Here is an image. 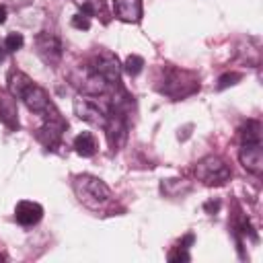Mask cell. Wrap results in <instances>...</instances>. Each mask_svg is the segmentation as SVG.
<instances>
[{"label": "cell", "instance_id": "cell-20", "mask_svg": "<svg viewBox=\"0 0 263 263\" xmlns=\"http://www.w3.org/2000/svg\"><path fill=\"white\" fill-rule=\"evenodd\" d=\"M6 16H8V10H6V6H4V4H0V25L6 21Z\"/></svg>", "mask_w": 263, "mask_h": 263}, {"label": "cell", "instance_id": "cell-8", "mask_svg": "<svg viewBox=\"0 0 263 263\" xmlns=\"http://www.w3.org/2000/svg\"><path fill=\"white\" fill-rule=\"evenodd\" d=\"M18 99L25 103V107H27L31 113H37V115H45V113L53 107L51 101H49V95L45 92V88L39 86L37 82H31V84L21 92Z\"/></svg>", "mask_w": 263, "mask_h": 263}, {"label": "cell", "instance_id": "cell-4", "mask_svg": "<svg viewBox=\"0 0 263 263\" xmlns=\"http://www.w3.org/2000/svg\"><path fill=\"white\" fill-rule=\"evenodd\" d=\"M88 64H90L97 72H101V74L107 78V82L111 84V88H117V86H119V82H121V64H119V60H117L111 51H107V49H97V51L90 55Z\"/></svg>", "mask_w": 263, "mask_h": 263}, {"label": "cell", "instance_id": "cell-13", "mask_svg": "<svg viewBox=\"0 0 263 263\" xmlns=\"http://www.w3.org/2000/svg\"><path fill=\"white\" fill-rule=\"evenodd\" d=\"M6 82H8V92H10L12 97H16V99H18V97H21V92H23V90L33 82V80H31L25 72H21V70H10V72H8V80H6Z\"/></svg>", "mask_w": 263, "mask_h": 263}, {"label": "cell", "instance_id": "cell-17", "mask_svg": "<svg viewBox=\"0 0 263 263\" xmlns=\"http://www.w3.org/2000/svg\"><path fill=\"white\" fill-rule=\"evenodd\" d=\"M236 80H240V74H236V72H232V74H224V76H220V80H218V90H222V88H226V86H230V84H234Z\"/></svg>", "mask_w": 263, "mask_h": 263}, {"label": "cell", "instance_id": "cell-7", "mask_svg": "<svg viewBox=\"0 0 263 263\" xmlns=\"http://www.w3.org/2000/svg\"><path fill=\"white\" fill-rule=\"evenodd\" d=\"M105 132H107V140H109V146L111 150H119L127 138V115L125 113H119L115 109H109V115H107V123H105Z\"/></svg>", "mask_w": 263, "mask_h": 263}, {"label": "cell", "instance_id": "cell-2", "mask_svg": "<svg viewBox=\"0 0 263 263\" xmlns=\"http://www.w3.org/2000/svg\"><path fill=\"white\" fill-rule=\"evenodd\" d=\"M68 80L84 97H103L111 88V84L107 82V78L101 72H97L88 62L74 66L70 70V74H68Z\"/></svg>", "mask_w": 263, "mask_h": 263}, {"label": "cell", "instance_id": "cell-18", "mask_svg": "<svg viewBox=\"0 0 263 263\" xmlns=\"http://www.w3.org/2000/svg\"><path fill=\"white\" fill-rule=\"evenodd\" d=\"M168 259H171V261H189L191 257H189V253H187V247L179 245V247L168 255Z\"/></svg>", "mask_w": 263, "mask_h": 263}, {"label": "cell", "instance_id": "cell-9", "mask_svg": "<svg viewBox=\"0 0 263 263\" xmlns=\"http://www.w3.org/2000/svg\"><path fill=\"white\" fill-rule=\"evenodd\" d=\"M238 160H240V164L249 173L261 175V171H263V148H261V140H242L240 150H238Z\"/></svg>", "mask_w": 263, "mask_h": 263}, {"label": "cell", "instance_id": "cell-12", "mask_svg": "<svg viewBox=\"0 0 263 263\" xmlns=\"http://www.w3.org/2000/svg\"><path fill=\"white\" fill-rule=\"evenodd\" d=\"M74 150H76V154H80V156H84V158L95 156V152H97V140H95V136H92L90 132L78 134V136L74 138Z\"/></svg>", "mask_w": 263, "mask_h": 263}, {"label": "cell", "instance_id": "cell-1", "mask_svg": "<svg viewBox=\"0 0 263 263\" xmlns=\"http://www.w3.org/2000/svg\"><path fill=\"white\" fill-rule=\"evenodd\" d=\"M72 189L78 201L90 210H99L111 199V189L107 183L95 175H76L72 181Z\"/></svg>", "mask_w": 263, "mask_h": 263}, {"label": "cell", "instance_id": "cell-15", "mask_svg": "<svg viewBox=\"0 0 263 263\" xmlns=\"http://www.w3.org/2000/svg\"><path fill=\"white\" fill-rule=\"evenodd\" d=\"M0 117H2L10 127L16 125V111H14V107H12L10 101H0Z\"/></svg>", "mask_w": 263, "mask_h": 263}, {"label": "cell", "instance_id": "cell-19", "mask_svg": "<svg viewBox=\"0 0 263 263\" xmlns=\"http://www.w3.org/2000/svg\"><path fill=\"white\" fill-rule=\"evenodd\" d=\"M72 25H74L76 29H84V31H86V29L90 27V16H86V14L80 12V14H76V16L72 18Z\"/></svg>", "mask_w": 263, "mask_h": 263}, {"label": "cell", "instance_id": "cell-14", "mask_svg": "<svg viewBox=\"0 0 263 263\" xmlns=\"http://www.w3.org/2000/svg\"><path fill=\"white\" fill-rule=\"evenodd\" d=\"M142 68H144V60H142L140 55H136V53L127 55V60H125V64H123V70H125L129 76H138V74L142 72Z\"/></svg>", "mask_w": 263, "mask_h": 263}, {"label": "cell", "instance_id": "cell-10", "mask_svg": "<svg viewBox=\"0 0 263 263\" xmlns=\"http://www.w3.org/2000/svg\"><path fill=\"white\" fill-rule=\"evenodd\" d=\"M113 12L123 23H140L144 6L142 0H113Z\"/></svg>", "mask_w": 263, "mask_h": 263}, {"label": "cell", "instance_id": "cell-11", "mask_svg": "<svg viewBox=\"0 0 263 263\" xmlns=\"http://www.w3.org/2000/svg\"><path fill=\"white\" fill-rule=\"evenodd\" d=\"M14 218L18 224L23 226H33L37 224L41 218H43V208L37 203V201H29V199H23L16 203L14 208Z\"/></svg>", "mask_w": 263, "mask_h": 263}, {"label": "cell", "instance_id": "cell-16", "mask_svg": "<svg viewBox=\"0 0 263 263\" xmlns=\"http://www.w3.org/2000/svg\"><path fill=\"white\" fill-rule=\"evenodd\" d=\"M25 45V37L21 33H8L4 39V49L6 51H18Z\"/></svg>", "mask_w": 263, "mask_h": 263}, {"label": "cell", "instance_id": "cell-5", "mask_svg": "<svg viewBox=\"0 0 263 263\" xmlns=\"http://www.w3.org/2000/svg\"><path fill=\"white\" fill-rule=\"evenodd\" d=\"M35 51L37 55L51 68H55L60 62H62V55H64V47H62V41L55 33L51 31H41L37 37H35Z\"/></svg>", "mask_w": 263, "mask_h": 263}, {"label": "cell", "instance_id": "cell-21", "mask_svg": "<svg viewBox=\"0 0 263 263\" xmlns=\"http://www.w3.org/2000/svg\"><path fill=\"white\" fill-rule=\"evenodd\" d=\"M2 60H4V51L0 49V62H2Z\"/></svg>", "mask_w": 263, "mask_h": 263}, {"label": "cell", "instance_id": "cell-3", "mask_svg": "<svg viewBox=\"0 0 263 263\" xmlns=\"http://www.w3.org/2000/svg\"><path fill=\"white\" fill-rule=\"evenodd\" d=\"M197 181H201L203 185L208 187H220V185H226L232 177V171L230 166L226 164L224 158L216 156V154H210V156H203L195 168H193Z\"/></svg>", "mask_w": 263, "mask_h": 263}, {"label": "cell", "instance_id": "cell-6", "mask_svg": "<svg viewBox=\"0 0 263 263\" xmlns=\"http://www.w3.org/2000/svg\"><path fill=\"white\" fill-rule=\"evenodd\" d=\"M74 115L86 123H92V125H101L105 127L107 123V115H109V109H103L101 105H97L95 101L86 99L84 95L74 99Z\"/></svg>", "mask_w": 263, "mask_h": 263}]
</instances>
